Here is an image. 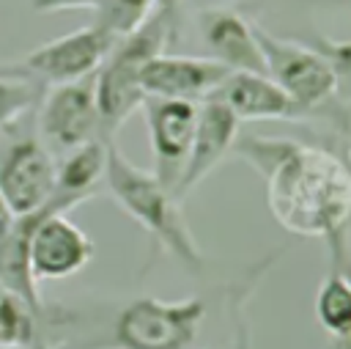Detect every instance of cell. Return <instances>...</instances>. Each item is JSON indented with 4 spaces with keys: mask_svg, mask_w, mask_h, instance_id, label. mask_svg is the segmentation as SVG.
I'll use <instances>...</instances> for the list:
<instances>
[{
    "mask_svg": "<svg viewBox=\"0 0 351 349\" xmlns=\"http://www.w3.org/2000/svg\"><path fill=\"white\" fill-rule=\"evenodd\" d=\"M233 151L266 181L277 225L302 239L340 236L351 223V170L326 148L285 137H241Z\"/></svg>",
    "mask_w": 351,
    "mask_h": 349,
    "instance_id": "1",
    "label": "cell"
},
{
    "mask_svg": "<svg viewBox=\"0 0 351 349\" xmlns=\"http://www.w3.org/2000/svg\"><path fill=\"white\" fill-rule=\"evenodd\" d=\"M104 187L112 201L151 236L156 250L173 256L192 275L203 272V253L181 214V201L165 190L151 170L129 162L112 140H107Z\"/></svg>",
    "mask_w": 351,
    "mask_h": 349,
    "instance_id": "2",
    "label": "cell"
},
{
    "mask_svg": "<svg viewBox=\"0 0 351 349\" xmlns=\"http://www.w3.org/2000/svg\"><path fill=\"white\" fill-rule=\"evenodd\" d=\"M173 38L170 25L154 11L151 19L137 27L132 36L112 44L104 63L93 74V91H96V107L101 121L104 140H112V135L121 129V124L143 107L145 93L140 85L143 66L165 52V44Z\"/></svg>",
    "mask_w": 351,
    "mask_h": 349,
    "instance_id": "3",
    "label": "cell"
},
{
    "mask_svg": "<svg viewBox=\"0 0 351 349\" xmlns=\"http://www.w3.org/2000/svg\"><path fill=\"white\" fill-rule=\"evenodd\" d=\"M206 311L208 300L197 294L184 300L134 297L115 311L107 335L90 349H192Z\"/></svg>",
    "mask_w": 351,
    "mask_h": 349,
    "instance_id": "4",
    "label": "cell"
},
{
    "mask_svg": "<svg viewBox=\"0 0 351 349\" xmlns=\"http://www.w3.org/2000/svg\"><path fill=\"white\" fill-rule=\"evenodd\" d=\"M258 47L263 55V74L280 85L296 107H302L307 115L326 107L337 96V80L326 58L307 44L277 38L263 25L255 22Z\"/></svg>",
    "mask_w": 351,
    "mask_h": 349,
    "instance_id": "5",
    "label": "cell"
},
{
    "mask_svg": "<svg viewBox=\"0 0 351 349\" xmlns=\"http://www.w3.org/2000/svg\"><path fill=\"white\" fill-rule=\"evenodd\" d=\"M112 44L115 41L101 27L88 25L25 52L14 66H3V71L27 77L38 85H69L93 77Z\"/></svg>",
    "mask_w": 351,
    "mask_h": 349,
    "instance_id": "6",
    "label": "cell"
},
{
    "mask_svg": "<svg viewBox=\"0 0 351 349\" xmlns=\"http://www.w3.org/2000/svg\"><path fill=\"white\" fill-rule=\"evenodd\" d=\"M38 129L44 137L41 143L58 154H69L93 140H104L93 77L69 85H52L38 104Z\"/></svg>",
    "mask_w": 351,
    "mask_h": 349,
    "instance_id": "7",
    "label": "cell"
},
{
    "mask_svg": "<svg viewBox=\"0 0 351 349\" xmlns=\"http://www.w3.org/2000/svg\"><path fill=\"white\" fill-rule=\"evenodd\" d=\"M93 258L90 236L58 206H44L33 223L27 242L30 272L38 280H63L77 275Z\"/></svg>",
    "mask_w": 351,
    "mask_h": 349,
    "instance_id": "8",
    "label": "cell"
},
{
    "mask_svg": "<svg viewBox=\"0 0 351 349\" xmlns=\"http://www.w3.org/2000/svg\"><path fill=\"white\" fill-rule=\"evenodd\" d=\"M58 165L38 137H16L0 151V190L14 217L49 206Z\"/></svg>",
    "mask_w": 351,
    "mask_h": 349,
    "instance_id": "9",
    "label": "cell"
},
{
    "mask_svg": "<svg viewBox=\"0 0 351 349\" xmlns=\"http://www.w3.org/2000/svg\"><path fill=\"white\" fill-rule=\"evenodd\" d=\"M143 115L148 126L151 154H154V176L165 190H176L197 126V104L181 99H145Z\"/></svg>",
    "mask_w": 351,
    "mask_h": 349,
    "instance_id": "10",
    "label": "cell"
},
{
    "mask_svg": "<svg viewBox=\"0 0 351 349\" xmlns=\"http://www.w3.org/2000/svg\"><path fill=\"white\" fill-rule=\"evenodd\" d=\"M230 71L217 63L214 58H195V55H154L140 74V85L145 99H181V102H206L217 93L222 80Z\"/></svg>",
    "mask_w": 351,
    "mask_h": 349,
    "instance_id": "11",
    "label": "cell"
},
{
    "mask_svg": "<svg viewBox=\"0 0 351 349\" xmlns=\"http://www.w3.org/2000/svg\"><path fill=\"white\" fill-rule=\"evenodd\" d=\"M241 121L217 99H206L197 104V126L192 137V148L184 165V173L173 190L178 201H184L236 146Z\"/></svg>",
    "mask_w": 351,
    "mask_h": 349,
    "instance_id": "12",
    "label": "cell"
},
{
    "mask_svg": "<svg viewBox=\"0 0 351 349\" xmlns=\"http://www.w3.org/2000/svg\"><path fill=\"white\" fill-rule=\"evenodd\" d=\"M197 36L208 49V58L228 71L263 74V55L255 36V22L228 5H211L197 11Z\"/></svg>",
    "mask_w": 351,
    "mask_h": 349,
    "instance_id": "13",
    "label": "cell"
},
{
    "mask_svg": "<svg viewBox=\"0 0 351 349\" xmlns=\"http://www.w3.org/2000/svg\"><path fill=\"white\" fill-rule=\"evenodd\" d=\"M211 99L222 102L239 121H299L307 115L280 85L255 71H230Z\"/></svg>",
    "mask_w": 351,
    "mask_h": 349,
    "instance_id": "14",
    "label": "cell"
},
{
    "mask_svg": "<svg viewBox=\"0 0 351 349\" xmlns=\"http://www.w3.org/2000/svg\"><path fill=\"white\" fill-rule=\"evenodd\" d=\"M104 165H107V140H93L88 146H80L63 157L58 165L52 206L60 212H69L71 206L90 198L99 184H104Z\"/></svg>",
    "mask_w": 351,
    "mask_h": 349,
    "instance_id": "15",
    "label": "cell"
},
{
    "mask_svg": "<svg viewBox=\"0 0 351 349\" xmlns=\"http://www.w3.org/2000/svg\"><path fill=\"white\" fill-rule=\"evenodd\" d=\"M315 316L332 338H351V278L335 264L315 291Z\"/></svg>",
    "mask_w": 351,
    "mask_h": 349,
    "instance_id": "16",
    "label": "cell"
},
{
    "mask_svg": "<svg viewBox=\"0 0 351 349\" xmlns=\"http://www.w3.org/2000/svg\"><path fill=\"white\" fill-rule=\"evenodd\" d=\"M154 11V0H99L93 25L101 27L112 41H121L143 27Z\"/></svg>",
    "mask_w": 351,
    "mask_h": 349,
    "instance_id": "17",
    "label": "cell"
},
{
    "mask_svg": "<svg viewBox=\"0 0 351 349\" xmlns=\"http://www.w3.org/2000/svg\"><path fill=\"white\" fill-rule=\"evenodd\" d=\"M41 324L25 302L0 289V344L5 346H36L41 344Z\"/></svg>",
    "mask_w": 351,
    "mask_h": 349,
    "instance_id": "18",
    "label": "cell"
},
{
    "mask_svg": "<svg viewBox=\"0 0 351 349\" xmlns=\"http://www.w3.org/2000/svg\"><path fill=\"white\" fill-rule=\"evenodd\" d=\"M41 99V85L0 69V129L14 124L25 110Z\"/></svg>",
    "mask_w": 351,
    "mask_h": 349,
    "instance_id": "19",
    "label": "cell"
},
{
    "mask_svg": "<svg viewBox=\"0 0 351 349\" xmlns=\"http://www.w3.org/2000/svg\"><path fill=\"white\" fill-rule=\"evenodd\" d=\"M313 47H315V49L326 58V63L332 66L335 80H337V93L351 96V41H335V38L318 36Z\"/></svg>",
    "mask_w": 351,
    "mask_h": 349,
    "instance_id": "20",
    "label": "cell"
},
{
    "mask_svg": "<svg viewBox=\"0 0 351 349\" xmlns=\"http://www.w3.org/2000/svg\"><path fill=\"white\" fill-rule=\"evenodd\" d=\"M99 0H30V8L38 14H52V11H96Z\"/></svg>",
    "mask_w": 351,
    "mask_h": 349,
    "instance_id": "21",
    "label": "cell"
},
{
    "mask_svg": "<svg viewBox=\"0 0 351 349\" xmlns=\"http://www.w3.org/2000/svg\"><path fill=\"white\" fill-rule=\"evenodd\" d=\"M181 3H184V0H154L156 14L170 25V33H173V36L178 33V11H181Z\"/></svg>",
    "mask_w": 351,
    "mask_h": 349,
    "instance_id": "22",
    "label": "cell"
},
{
    "mask_svg": "<svg viewBox=\"0 0 351 349\" xmlns=\"http://www.w3.org/2000/svg\"><path fill=\"white\" fill-rule=\"evenodd\" d=\"M244 308H241V300L233 302V324H236V349H247V324L241 319Z\"/></svg>",
    "mask_w": 351,
    "mask_h": 349,
    "instance_id": "23",
    "label": "cell"
},
{
    "mask_svg": "<svg viewBox=\"0 0 351 349\" xmlns=\"http://www.w3.org/2000/svg\"><path fill=\"white\" fill-rule=\"evenodd\" d=\"M11 223H14V212H11V206H8V201H5V195L0 190V236L11 228Z\"/></svg>",
    "mask_w": 351,
    "mask_h": 349,
    "instance_id": "24",
    "label": "cell"
},
{
    "mask_svg": "<svg viewBox=\"0 0 351 349\" xmlns=\"http://www.w3.org/2000/svg\"><path fill=\"white\" fill-rule=\"evenodd\" d=\"M326 349H351V338H332Z\"/></svg>",
    "mask_w": 351,
    "mask_h": 349,
    "instance_id": "25",
    "label": "cell"
},
{
    "mask_svg": "<svg viewBox=\"0 0 351 349\" xmlns=\"http://www.w3.org/2000/svg\"><path fill=\"white\" fill-rule=\"evenodd\" d=\"M200 3V8H211V5H225L228 0H197Z\"/></svg>",
    "mask_w": 351,
    "mask_h": 349,
    "instance_id": "26",
    "label": "cell"
},
{
    "mask_svg": "<svg viewBox=\"0 0 351 349\" xmlns=\"http://www.w3.org/2000/svg\"><path fill=\"white\" fill-rule=\"evenodd\" d=\"M0 349H25V346H5V344H0Z\"/></svg>",
    "mask_w": 351,
    "mask_h": 349,
    "instance_id": "27",
    "label": "cell"
}]
</instances>
